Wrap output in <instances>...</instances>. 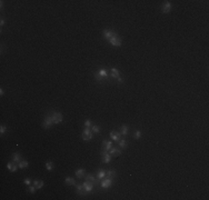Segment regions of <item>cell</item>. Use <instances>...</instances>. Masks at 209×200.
<instances>
[{"label": "cell", "mask_w": 209, "mask_h": 200, "mask_svg": "<svg viewBox=\"0 0 209 200\" xmlns=\"http://www.w3.org/2000/svg\"><path fill=\"white\" fill-rule=\"evenodd\" d=\"M109 42H110L113 47H120L121 46V44H122L121 39H120L119 36H118V33H116V32L113 33V36L111 37V39L109 40Z\"/></svg>", "instance_id": "obj_1"}, {"label": "cell", "mask_w": 209, "mask_h": 200, "mask_svg": "<svg viewBox=\"0 0 209 200\" xmlns=\"http://www.w3.org/2000/svg\"><path fill=\"white\" fill-rule=\"evenodd\" d=\"M92 137H93L92 131L90 130L89 128H85L84 132H82V135H81V138H82V139H84L85 141H89V140L92 139Z\"/></svg>", "instance_id": "obj_2"}, {"label": "cell", "mask_w": 209, "mask_h": 200, "mask_svg": "<svg viewBox=\"0 0 209 200\" xmlns=\"http://www.w3.org/2000/svg\"><path fill=\"white\" fill-rule=\"evenodd\" d=\"M52 123H53V121H52V117L50 116V115H47L46 118H45V120H44V123H42L44 128L45 129H49V128L52 126Z\"/></svg>", "instance_id": "obj_3"}, {"label": "cell", "mask_w": 209, "mask_h": 200, "mask_svg": "<svg viewBox=\"0 0 209 200\" xmlns=\"http://www.w3.org/2000/svg\"><path fill=\"white\" fill-rule=\"evenodd\" d=\"M101 157H102V162L104 163H109L110 162V160H111V155L108 152V151L106 150H102L101 151Z\"/></svg>", "instance_id": "obj_4"}, {"label": "cell", "mask_w": 209, "mask_h": 200, "mask_svg": "<svg viewBox=\"0 0 209 200\" xmlns=\"http://www.w3.org/2000/svg\"><path fill=\"white\" fill-rule=\"evenodd\" d=\"M51 117H52L53 123H60V122L62 121V115H61L60 112H52Z\"/></svg>", "instance_id": "obj_5"}, {"label": "cell", "mask_w": 209, "mask_h": 200, "mask_svg": "<svg viewBox=\"0 0 209 200\" xmlns=\"http://www.w3.org/2000/svg\"><path fill=\"white\" fill-rule=\"evenodd\" d=\"M170 10H171V3L169 2V1H165V2L163 3V6H161V11H163V13H169Z\"/></svg>", "instance_id": "obj_6"}, {"label": "cell", "mask_w": 209, "mask_h": 200, "mask_svg": "<svg viewBox=\"0 0 209 200\" xmlns=\"http://www.w3.org/2000/svg\"><path fill=\"white\" fill-rule=\"evenodd\" d=\"M82 186H84L85 190L87 191V194H88V192H91V191H92V189H93V182L86 180V181L82 183Z\"/></svg>", "instance_id": "obj_7"}, {"label": "cell", "mask_w": 209, "mask_h": 200, "mask_svg": "<svg viewBox=\"0 0 209 200\" xmlns=\"http://www.w3.org/2000/svg\"><path fill=\"white\" fill-rule=\"evenodd\" d=\"M109 136H110V138L113 141H119L120 138H121V133L118 132V131H110Z\"/></svg>", "instance_id": "obj_8"}, {"label": "cell", "mask_w": 209, "mask_h": 200, "mask_svg": "<svg viewBox=\"0 0 209 200\" xmlns=\"http://www.w3.org/2000/svg\"><path fill=\"white\" fill-rule=\"evenodd\" d=\"M113 33H115V31H112V30H109V29H104V32H102L104 38V39H107L108 41L111 39V37L113 36Z\"/></svg>", "instance_id": "obj_9"}, {"label": "cell", "mask_w": 209, "mask_h": 200, "mask_svg": "<svg viewBox=\"0 0 209 200\" xmlns=\"http://www.w3.org/2000/svg\"><path fill=\"white\" fill-rule=\"evenodd\" d=\"M111 185H112V179H111V178H107V177H106V179L104 178V180H102V182H101V187H102V188H109Z\"/></svg>", "instance_id": "obj_10"}, {"label": "cell", "mask_w": 209, "mask_h": 200, "mask_svg": "<svg viewBox=\"0 0 209 200\" xmlns=\"http://www.w3.org/2000/svg\"><path fill=\"white\" fill-rule=\"evenodd\" d=\"M111 148H112V142L111 141H108V140H104L102 141V150L109 151Z\"/></svg>", "instance_id": "obj_11"}, {"label": "cell", "mask_w": 209, "mask_h": 200, "mask_svg": "<svg viewBox=\"0 0 209 200\" xmlns=\"http://www.w3.org/2000/svg\"><path fill=\"white\" fill-rule=\"evenodd\" d=\"M109 154H110L111 156H113V157H117V156H119V155L121 154V149L117 148V147H112V148L109 150Z\"/></svg>", "instance_id": "obj_12"}, {"label": "cell", "mask_w": 209, "mask_h": 200, "mask_svg": "<svg viewBox=\"0 0 209 200\" xmlns=\"http://www.w3.org/2000/svg\"><path fill=\"white\" fill-rule=\"evenodd\" d=\"M76 189H77V194H80V196H85V194H87V191L84 188V186H81V185H76Z\"/></svg>", "instance_id": "obj_13"}, {"label": "cell", "mask_w": 209, "mask_h": 200, "mask_svg": "<svg viewBox=\"0 0 209 200\" xmlns=\"http://www.w3.org/2000/svg\"><path fill=\"white\" fill-rule=\"evenodd\" d=\"M76 177L79 178V179L86 177V171H85V169H78V170L76 171Z\"/></svg>", "instance_id": "obj_14"}, {"label": "cell", "mask_w": 209, "mask_h": 200, "mask_svg": "<svg viewBox=\"0 0 209 200\" xmlns=\"http://www.w3.org/2000/svg\"><path fill=\"white\" fill-rule=\"evenodd\" d=\"M18 167H19V166H17L15 162H13V161H12V162H9L8 165H7V168L11 171V172H15V171H17Z\"/></svg>", "instance_id": "obj_15"}, {"label": "cell", "mask_w": 209, "mask_h": 200, "mask_svg": "<svg viewBox=\"0 0 209 200\" xmlns=\"http://www.w3.org/2000/svg\"><path fill=\"white\" fill-rule=\"evenodd\" d=\"M12 161L15 163H19L21 161V157H20V154H18V152H16V154L12 155Z\"/></svg>", "instance_id": "obj_16"}, {"label": "cell", "mask_w": 209, "mask_h": 200, "mask_svg": "<svg viewBox=\"0 0 209 200\" xmlns=\"http://www.w3.org/2000/svg\"><path fill=\"white\" fill-rule=\"evenodd\" d=\"M85 178H86V180H88V181H91V182H93V183H95V182L97 183V182L99 181V179H97V180H96L95 176H93V174H87V176H86Z\"/></svg>", "instance_id": "obj_17"}, {"label": "cell", "mask_w": 209, "mask_h": 200, "mask_svg": "<svg viewBox=\"0 0 209 200\" xmlns=\"http://www.w3.org/2000/svg\"><path fill=\"white\" fill-rule=\"evenodd\" d=\"M115 176H116V171L115 170H106V177L107 178H115Z\"/></svg>", "instance_id": "obj_18"}, {"label": "cell", "mask_w": 209, "mask_h": 200, "mask_svg": "<svg viewBox=\"0 0 209 200\" xmlns=\"http://www.w3.org/2000/svg\"><path fill=\"white\" fill-rule=\"evenodd\" d=\"M119 70L118 69H116V68H112L111 69V73H110V76L112 77V78H118L119 77Z\"/></svg>", "instance_id": "obj_19"}, {"label": "cell", "mask_w": 209, "mask_h": 200, "mask_svg": "<svg viewBox=\"0 0 209 200\" xmlns=\"http://www.w3.org/2000/svg\"><path fill=\"white\" fill-rule=\"evenodd\" d=\"M106 177V170H104V169H99V172H98V179L99 180H101L104 179V178Z\"/></svg>", "instance_id": "obj_20"}, {"label": "cell", "mask_w": 209, "mask_h": 200, "mask_svg": "<svg viewBox=\"0 0 209 200\" xmlns=\"http://www.w3.org/2000/svg\"><path fill=\"white\" fill-rule=\"evenodd\" d=\"M65 182L67 183V185H69V186H73V185H76V180L73 179V178L67 177L66 178V180H65Z\"/></svg>", "instance_id": "obj_21"}, {"label": "cell", "mask_w": 209, "mask_h": 200, "mask_svg": "<svg viewBox=\"0 0 209 200\" xmlns=\"http://www.w3.org/2000/svg\"><path fill=\"white\" fill-rule=\"evenodd\" d=\"M98 75L101 77V78H107L108 77V72H107V70L106 69H100L98 71Z\"/></svg>", "instance_id": "obj_22"}, {"label": "cell", "mask_w": 209, "mask_h": 200, "mask_svg": "<svg viewBox=\"0 0 209 200\" xmlns=\"http://www.w3.org/2000/svg\"><path fill=\"white\" fill-rule=\"evenodd\" d=\"M28 165H29V163H28V161H27V160H21L20 162L18 163V166H19V168H20V169L27 168V167H28Z\"/></svg>", "instance_id": "obj_23"}, {"label": "cell", "mask_w": 209, "mask_h": 200, "mask_svg": "<svg viewBox=\"0 0 209 200\" xmlns=\"http://www.w3.org/2000/svg\"><path fill=\"white\" fill-rule=\"evenodd\" d=\"M33 185H35V187L37 189H41L44 187V182H42V181H39V180H35V181H33Z\"/></svg>", "instance_id": "obj_24"}, {"label": "cell", "mask_w": 209, "mask_h": 200, "mask_svg": "<svg viewBox=\"0 0 209 200\" xmlns=\"http://www.w3.org/2000/svg\"><path fill=\"white\" fill-rule=\"evenodd\" d=\"M120 133H121V136H126V135L128 133V126L122 125L121 126V130H120Z\"/></svg>", "instance_id": "obj_25"}, {"label": "cell", "mask_w": 209, "mask_h": 200, "mask_svg": "<svg viewBox=\"0 0 209 200\" xmlns=\"http://www.w3.org/2000/svg\"><path fill=\"white\" fill-rule=\"evenodd\" d=\"M119 148H122V149H125L127 148V141H126L125 139H120L119 140Z\"/></svg>", "instance_id": "obj_26"}, {"label": "cell", "mask_w": 209, "mask_h": 200, "mask_svg": "<svg viewBox=\"0 0 209 200\" xmlns=\"http://www.w3.org/2000/svg\"><path fill=\"white\" fill-rule=\"evenodd\" d=\"M46 168H47V170L51 171L52 169H53V163H52L51 161H48V162H46Z\"/></svg>", "instance_id": "obj_27"}, {"label": "cell", "mask_w": 209, "mask_h": 200, "mask_svg": "<svg viewBox=\"0 0 209 200\" xmlns=\"http://www.w3.org/2000/svg\"><path fill=\"white\" fill-rule=\"evenodd\" d=\"M91 131H92V133H98L100 131V127L99 126H92L91 127Z\"/></svg>", "instance_id": "obj_28"}, {"label": "cell", "mask_w": 209, "mask_h": 200, "mask_svg": "<svg viewBox=\"0 0 209 200\" xmlns=\"http://www.w3.org/2000/svg\"><path fill=\"white\" fill-rule=\"evenodd\" d=\"M134 137H135V139H140V138H141V131H140V130H137L136 132H135Z\"/></svg>", "instance_id": "obj_29"}, {"label": "cell", "mask_w": 209, "mask_h": 200, "mask_svg": "<svg viewBox=\"0 0 209 200\" xmlns=\"http://www.w3.org/2000/svg\"><path fill=\"white\" fill-rule=\"evenodd\" d=\"M6 130H7V127L5 125H1V128H0V135L2 136L3 133L6 132Z\"/></svg>", "instance_id": "obj_30"}, {"label": "cell", "mask_w": 209, "mask_h": 200, "mask_svg": "<svg viewBox=\"0 0 209 200\" xmlns=\"http://www.w3.org/2000/svg\"><path fill=\"white\" fill-rule=\"evenodd\" d=\"M95 78H96V79H97V80H98L99 82H101V81H102V79H104V78H101V77H100V76L98 75V72H96V73H95Z\"/></svg>", "instance_id": "obj_31"}, {"label": "cell", "mask_w": 209, "mask_h": 200, "mask_svg": "<svg viewBox=\"0 0 209 200\" xmlns=\"http://www.w3.org/2000/svg\"><path fill=\"white\" fill-rule=\"evenodd\" d=\"M36 187H29V188H28V190H29V192H31V194H35L36 192Z\"/></svg>", "instance_id": "obj_32"}, {"label": "cell", "mask_w": 209, "mask_h": 200, "mask_svg": "<svg viewBox=\"0 0 209 200\" xmlns=\"http://www.w3.org/2000/svg\"><path fill=\"white\" fill-rule=\"evenodd\" d=\"M85 127L86 128L91 127V122H90V120H86V121H85Z\"/></svg>", "instance_id": "obj_33"}, {"label": "cell", "mask_w": 209, "mask_h": 200, "mask_svg": "<svg viewBox=\"0 0 209 200\" xmlns=\"http://www.w3.org/2000/svg\"><path fill=\"white\" fill-rule=\"evenodd\" d=\"M23 183H25V185H30V183H31V180H30L29 178H26V179L23 180Z\"/></svg>", "instance_id": "obj_34"}, {"label": "cell", "mask_w": 209, "mask_h": 200, "mask_svg": "<svg viewBox=\"0 0 209 200\" xmlns=\"http://www.w3.org/2000/svg\"><path fill=\"white\" fill-rule=\"evenodd\" d=\"M117 80H118V82H119V84H121V82L124 81V79H122L121 77H118V78H117Z\"/></svg>", "instance_id": "obj_35"}, {"label": "cell", "mask_w": 209, "mask_h": 200, "mask_svg": "<svg viewBox=\"0 0 209 200\" xmlns=\"http://www.w3.org/2000/svg\"><path fill=\"white\" fill-rule=\"evenodd\" d=\"M0 25H1V27H2L3 25H5V19H3V18H1V21H0Z\"/></svg>", "instance_id": "obj_36"}, {"label": "cell", "mask_w": 209, "mask_h": 200, "mask_svg": "<svg viewBox=\"0 0 209 200\" xmlns=\"http://www.w3.org/2000/svg\"><path fill=\"white\" fill-rule=\"evenodd\" d=\"M0 95H1V96H3V89H2V88L0 89Z\"/></svg>", "instance_id": "obj_37"}]
</instances>
